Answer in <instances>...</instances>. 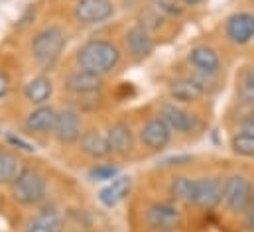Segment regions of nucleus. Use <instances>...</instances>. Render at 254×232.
I'll use <instances>...</instances> for the list:
<instances>
[{
    "label": "nucleus",
    "instance_id": "f257e3e1",
    "mask_svg": "<svg viewBox=\"0 0 254 232\" xmlns=\"http://www.w3.org/2000/svg\"><path fill=\"white\" fill-rule=\"evenodd\" d=\"M121 59H123L121 50L109 40H91V42L83 44L75 56L79 69H85V71H91L97 75L111 73L113 69L119 67Z\"/></svg>",
    "mask_w": 254,
    "mask_h": 232
},
{
    "label": "nucleus",
    "instance_id": "f03ea898",
    "mask_svg": "<svg viewBox=\"0 0 254 232\" xmlns=\"http://www.w3.org/2000/svg\"><path fill=\"white\" fill-rule=\"evenodd\" d=\"M65 44H67V36H65L64 28L60 26H48L44 30H40L34 40H32V58L34 61L44 67V69H50L58 63V59L62 58L65 50Z\"/></svg>",
    "mask_w": 254,
    "mask_h": 232
},
{
    "label": "nucleus",
    "instance_id": "7ed1b4c3",
    "mask_svg": "<svg viewBox=\"0 0 254 232\" xmlns=\"http://www.w3.org/2000/svg\"><path fill=\"white\" fill-rule=\"evenodd\" d=\"M46 179L44 175L32 168H24L20 175L14 179V183L10 185V193L12 199L24 207H34L40 205L46 199Z\"/></svg>",
    "mask_w": 254,
    "mask_h": 232
},
{
    "label": "nucleus",
    "instance_id": "20e7f679",
    "mask_svg": "<svg viewBox=\"0 0 254 232\" xmlns=\"http://www.w3.org/2000/svg\"><path fill=\"white\" fill-rule=\"evenodd\" d=\"M254 201V187L245 175H231L223 183V203L231 213H245Z\"/></svg>",
    "mask_w": 254,
    "mask_h": 232
},
{
    "label": "nucleus",
    "instance_id": "39448f33",
    "mask_svg": "<svg viewBox=\"0 0 254 232\" xmlns=\"http://www.w3.org/2000/svg\"><path fill=\"white\" fill-rule=\"evenodd\" d=\"M144 221L152 231L170 232L182 225V213L174 203H152L146 209Z\"/></svg>",
    "mask_w": 254,
    "mask_h": 232
},
{
    "label": "nucleus",
    "instance_id": "423d86ee",
    "mask_svg": "<svg viewBox=\"0 0 254 232\" xmlns=\"http://www.w3.org/2000/svg\"><path fill=\"white\" fill-rule=\"evenodd\" d=\"M54 138L60 144H77L83 136V128H81V116L75 109H62L58 111L56 118V126H54Z\"/></svg>",
    "mask_w": 254,
    "mask_h": 232
},
{
    "label": "nucleus",
    "instance_id": "0eeeda50",
    "mask_svg": "<svg viewBox=\"0 0 254 232\" xmlns=\"http://www.w3.org/2000/svg\"><path fill=\"white\" fill-rule=\"evenodd\" d=\"M115 14L111 0H77L73 16L79 24H101Z\"/></svg>",
    "mask_w": 254,
    "mask_h": 232
},
{
    "label": "nucleus",
    "instance_id": "6e6552de",
    "mask_svg": "<svg viewBox=\"0 0 254 232\" xmlns=\"http://www.w3.org/2000/svg\"><path fill=\"white\" fill-rule=\"evenodd\" d=\"M223 183L219 177H199L195 179V201L193 205L201 209H215L223 203Z\"/></svg>",
    "mask_w": 254,
    "mask_h": 232
},
{
    "label": "nucleus",
    "instance_id": "1a4fd4ad",
    "mask_svg": "<svg viewBox=\"0 0 254 232\" xmlns=\"http://www.w3.org/2000/svg\"><path fill=\"white\" fill-rule=\"evenodd\" d=\"M160 118L166 120V124L180 134H190L199 128V120L197 116L188 113L186 109L178 107L176 103H166L160 107Z\"/></svg>",
    "mask_w": 254,
    "mask_h": 232
},
{
    "label": "nucleus",
    "instance_id": "9d476101",
    "mask_svg": "<svg viewBox=\"0 0 254 232\" xmlns=\"http://www.w3.org/2000/svg\"><path fill=\"white\" fill-rule=\"evenodd\" d=\"M172 134H174V130L166 124V120L164 118H152V120H148L144 126H142V130H140V140H142V144L146 146V148H150V150H164L170 142H172Z\"/></svg>",
    "mask_w": 254,
    "mask_h": 232
},
{
    "label": "nucleus",
    "instance_id": "9b49d317",
    "mask_svg": "<svg viewBox=\"0 0 254 232\" xmlns=\"http://www.w3.org/2000/svg\"><path fill=\"white\" fill-rule=\"evenodd\" d=\"M65 89L73 95H79V97L97 95L103 89V75H97V73H91L85 69H77L71 75H67Z\"/></svg>",
    "mask_w": 254,
    "mask_h": 232
},
{
    "label": "nucleus",
    "instance_id": "f8f14e48",
    "mask_svg": "<svg viewBox=\"0 0 254 232\" xmlns=\"http://www.w3.org/2000/svg\"><path fill=\"white\" fill-rule=\"evenodd\" d=\"M227 38L237 44L245 46L254 40V14L251 12H237L227 20Z\"/></svg>",
    "mask_w": 254,
    "mask_h": 232
},
{
    "label": "nucleus",
    "instance_id": "ddd939ff",
    "mask_svg": "<svg viewBox=\"0 0 254 232\" xmlns=\"http://www.w3.org/2000/svg\"><path fill=\"white\" fill-rule=\"evenodd\" d=\"M130 189H132V177L130 175H119L99 191V201L107 209H113V207H117L119 203H123L127 199Z\"/></svg>",
    "mask_w": 254,
    "mask_h": 232
},
{
    "label": "nucleus",
    "instance_id": "4468645a",
    "mask_svg": "<svg viewBox=\"0 0 254 232\" xmlns=\"http://www.w3.org/2000/svg\"><path fill=\"white\" fill-rule=\"evenodd\" d=\"M125 42H127L128 52L132 54V58H136V59L148 58V56L154 52V48H156V44H154L150 32H148L146 28H142L140 24H138V26H132V28L128 30L127 36H125Z\"/></svg>",
    "mask_w": 254,
    "mask_h": 232
},
{
    "label": "nucleus",
    "instance_id": "2eb2a0df",
    "mask_svg": "<svg viewBox=\"0 0 254 232\" xmlns=\"http://www.w3.org/2000/svg\"><path fill=\"white\" fill-rule=\"evenodd\" d=\"M105 134H107V140H109V146H111L113 154H117V156L130 154V150L134 146V136H132V128L127 122L121 120V122L111 124Z\"/></svg>",
    "mask_w": 254,
    "mask_h": 232
},
{
    "label": "nucleus",
    "instance_id": "dca6fc26",
    "mask_svg": "<svg viewBox=\"0 0 254 232\" xmlns=\"http://www.w3.org/2000/svg\"><path fill=\"white\" fill-rule=\"evenodd\" d=\"M79 146H81V152L93 160H103L107 156H111V146H109V140H107V134L101 132V130H87L83 132L81 140H79Z\"/></svg>",
    "mask_w": 254,
    "mask_h": 232
},
{
    "label": "nucleus",
    "instance_id": "f3484780",
    "mask_svg": "<svg viewBox=\"0 0 254 232\" xmlns=\"http://www.w3.org/2000/svg\"><path fill=\"white\" fill-rule=\"evenodd\" d=\"M52 95H54V81L48 75H36L24 87L26 101L32 103V105H36V107L48 105V101L52 99Z\"/></svg>",
    "mask_w": 254,
    "mask_h": 232
},
{
    "label": "nucleus",
    "instance_id": "a211bd4d",
    "mask_svg": "<svg viewBox=\"0 0 254 232\" xmlns=\"http://www.w3.org/2000/svg\"><path fill=\"white\" fill-rule=\"evenodd\" d=\"M190 63L203 75H215L221 69V58L219 54L209 46H197L190 52Z\"/></svg>",
    "mask_w": 254,
    "mask_h": 232
},
{
    "label": "nucleus",
    "instance_id": "6ab92c4d",
    "mask_svg": "<svg viewBox=\"0 0 254 232\" xmlns=\"http://www.w3.org/2000/svg\"><path fill=\"white\" fill-rule=\"evenodd\" d=\"M56 118H58V111L54 107L42 105V107H36L28 115V118H26V128L30 132H36V134H50V132H54Z\"/></svg>",
    "mask_w": 254,
    "mask_h": 232
},
{
    "label": "nucleus",
    "instance_id": "aec40b11",
    "mask_svg": "<svg viewBox=\"0 0 254 232\" xmlns=\"http://www.w3.org/2000/svg\"><path fill=\"white\" fill-rule=\"evenodd\" d=\"M203 95H205V89L193 77L178 79V81H172L170 83V97L176 103H195Z\"/></svg>",
    "mask_w": 254,
    "mask_h": 232
},
{
    "label": "nucleus",
    "instance_id": "412c9836",
    "mask_svg": "<svg viewBox=\"0 0 254 232\" xmlns=\"http://www.w3.org/2000/svg\"><path fill=\"white\" fill-rule=\"evenodd\" d=\"M62 227H64L62 215L54 209H48L38 213L34 219H30L24 232H62Z\"/></svg>",
    "mask_w": 254,
    "mask_h": 232
},
{
    "label": "nucleus",
    "instance_id": "4be33fe9",
    "mask_svg": "<svg viewBox=\"0 0 254 232\" xmlns=\"http://www.w3.org/2000/svg\"><path fill=\"white\" fill-rule=\"evenodd\" d=\"M22 170L24 166L18 156L8 150H0V185H12Z\"/></svg>",
    "mask_w": 254,
    "mask_h": 232
},
{
    "label": "nucleus",
    "instance_id": "5701e85b",
    "mask_svg": "<svg viewBox=\"0 0 254 232\" xmlns=\"http://www.w3.org/2000/svg\"><path fill=\"white\" fill-rule=\"evenodd\" d=\"M170 195L176 201H180V203L193 205V201H195V179L186 177V175H180V177L172 179V183H170Z\"/></svg>",
    "mask_w": 254,
    "mask_h": 232
},
{
    "label": "nucleus",
    "instance_id": "b1692460",
    "mask_svg": "<svg viewBox=\"0 0 254 232\" xmlns=\"http://www.w3.org/2000/svg\"><path fill=\"white\" fill-rule=\"evenodd\" d=\"M231 148L235 154L243 156V158H254V136L239 132L231 138Z\"/></svg>",
    "mask_w": 254,
    "mask_h": 232
},
{
    "label": "nucleus",
    "instance_id": "393cba45",
    "mask_svg": "<svg viewBox=\"0 0 254 232\" xmlns=\"http://www.w3.org/2000/svg\"><path fill=\"white\" fill-rule=\"evenodd\" d=\"M150 6L162 14L164 18H180L184 16V4L180 0H150Z\"/></svg>",
    "mask_w": 254,
    "mask_h": 232
},
{
    "label": "nucleus",
    "instance_id": "a878e982",
    "mask_svg": "<svg viewBox=\"0 0 254 232\" xmlns=\"http://www.w3.org/2000/svg\"><path fill=\"white\" fill-rule=\"evenodd\" d=\"M115 177H119V168L113 164H99L93 170H89L91 181H113Z\"/></svg>",
    "mask_w": 254,
    "mask_h": 232
},
{
    "label": "nucleus",
    "instance_id": "bb28decb",
    "mask_svg": "<svg viewBox=\"0 0 254 232\" xmlns=\"http://www.w3.org/2000/svg\"><path fill=\"white\" fill-rule=\"evenodd\" d=\"M6 142H8V146H12V148H18V150H24V152H36V146L34 144H30V142H26L24 138H20V136H16V134H6Z\"/></svg>",
    "mask_w": 254,
    "mask_h": 232
},
{
    "label": "nucleus",
    "instance_id": "cd10ccee",
    "mask_svg": "<svg viewBox=\"0 0 254 232\" xmlns=\"http://www.w3.org/2000/svg\"><path fill=\"white\" fill-rule=\"evenodd\" d=\"M243 95L249 97V99H254V67L247 71L245 75V89H243Z\"/></svg>",
    "mask_w": 254,
    "mask_h": 232
},
{
    "label": "nucleus",
    "instance_id": "c85d7f7f",
    "mask_svg": "<svg viewBox=\"0 0 254 232\" xmlns=\"http://www.w3.org/2000/svg\"><path fill=\"white\" fill-rule=\"evenodd\" d=\"M241 132H245V134H251L254 136V113L251 115H247L243 120H241Z\"/></svg>",
    "mask_w": 254,
    "mask_h": 232
},
{
    "label": "nucleus",
    "instance_id": "c756f323",
    "mask_svg": "<svg viewBox=\"0 0 254 232\" xmlns=\"http://www.w3.org/2000/svg\"><path fill=\"white\" fill-rule=\"evenodd\" d=\"M8 91H10V79L6 73L0 71V99H4L8 95Z\"/></svg>",
    "mask_w": 254,
    "mask_h": 232
},
{
    "label": "nucleus",
    "instance_id": "7c9ffc66",
    "mask_svg": "<svg viewBox=\"0 0 254 232\" xmlns=\"http://www.w3.org/2000/svg\"><path fill=\"white\" fill-rule=\"evenodd\" d=\"M190 160H191L190 156H176V158H168V160H164L162 166H182V164H186V162H190Z\"/></svg>",
    "mask_w": 254,
    "mask_h": 232
},
{
    "label": "nucleus",
    "instance_id": "2f4dec72",
    "mask_svg": "<svg viewBox=\"0 0 254 232\" xmlns=\"http://www.w3.org/2000/svg\"><path fill=\"white\" fill-rule=\"evenodd\" d=\"M247 229L251 232H254V201L253 205L247 209Z\"/></svg>",
    "mask_w": 254,
    "mask_h": 232
},
{
    "label": "nucleus",
    "instance_id": "473e14b6",
    "mask_svg": "<svg viewBox=\"0 0 254 232\" xmlns=\"http://www.w3.org/2000/svg\"><path fill=\"white\" fill-rule=\"evenodd\" d=\"M182 4H186V6H197V4H201L203 0H180Z\"/></svg>",
    "mask_w": 254,
    "mask_h": 232
}]
</instances>
